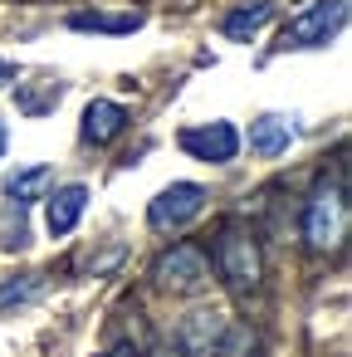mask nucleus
<instances>
[{"instance_id": "nucleus-2", "label": "nucleus", "mask_w": 352, "mask_h": 357, "mask_svg": "<svg viewBox=\"0 0 352 357\" xmlns=\"http://www.w3.org/2000/svg\"><path fill=\"white\" fill-rule=\"evenodd\" d=\"M347 25V0H308L284 25V50H323Z\"/></svg>"}, {"instance_id": "nucleus-15", "label": "nucleus", "mask_w": 352, "mask_h": 357, "mask_svg": "<svg viewBox=\"0 0 352 357\" xmlns=\"http://www.w3.org/2000/svg\"><path fill=\"white\" fill-rule=\"evenodd\" d=\"M250 352H254V333H250L245 323H225L215 357H250Z\"/></svg>"}, {"instance_id": "nucleus-4", "label": "nucleus", "mask_w": 352, "mask_h": 357, "mask_svg": "<svg viewBox=\"0 0 352 357\" xmlns=\"http://www.w3.org/2000/svg\"><path fill=\"white\" fill-rule=\"evenodd\" d=\"M152 279L167 289V294H201L211 284V259L196 250V245H171L157 264H152Z\"/></svg>"}, {"instance_id": "nucleus-1", "label": "nucleus", "mask_w": 352, "mask_h": 357, "mask_svg": "<svg viewBox=\"0 0 352 357\" xmlns=\"http://www.w3.org/2000/svg\"><path fill=\"white\" fill-rule=\"evenodd\" d=\"M347 235V181L332 176V181H318L308 206H303V240L308 250H337Z\"/></svg>"}, {"instance_id": "nucleus-18", "label": "nucleus", "mask_w": 352, "mask_h": 357, "mask_svg": "<svg viewBox=\"0 0 352 357\" xmlns=\"http://www.w3.org/2000/svg\"><path fill=\"white\" fill-rule=\"evenodd\" d=\"M6 142H10V132H6V123H0V157H6Z\"/></svg>"}, {"instance_id": "nucleus-12", "label": "nucleus", "mask_w": 352, "mask_h": 357, "mask_svg": "<svg viewBox=\"0 0 352 357\" xmlns=\"http://www.w3.org/2000/svg\"><path fill=\"white\" fill-rule=\"evenodd\" d=\"M69 30H79V35H132V30H142V15L137 10H74L69 15Z\"/></svg>"}, {"instance_id": "nucleus-10", "label": "nucleus", "mask_w": 352, "mask_h": 357, "mask_svg": "<svg viewBox=\"0 0 352 357\" xmlns=\"http://www.w3.org/2000/svg\"><path fill=\"white\" fill-rule=\"evenodd\" d=\"M293 118H284V113H259L254 123H250V147L259 152V157H279V152H289V142H293Z\"/></svg>"}, {"instance_id": "nucleus-13", "label": "nucleus", "mask_w": 352, "mask_h": 357, "mask_svg": "<svg viewBox=\"0 0 352 357\" xmlns=\"http://www.w3.org/2000/svg\"><path fill=\"white\" fill-rule=\"evenodd\" d=\"M54 186V167H20V172H10V181H6V196L15 201V206H30V201H45V191Z\"/></svg>"}, {"instance_id": "nucleus-17", "label": "nucleus", "mask_w": 352, "mask_h": 357, "mask_svg": "<svg viewBox=\"0 0 352 357\" xmlns=\"http://www.w3.org/2000/svg\"><path fill=\"white\" fill-rule=\"evenodd\" d=\"M108 357H137V347H113Z\"/></svg>"}, {"instance_id": "nucleus-3", "label": "nucleus", "mask_w": 352, "mask_h": 357, "mask_svg": "<svg viewBox=\"0 0 352 357\" xmlns=\"http://www.w3.org/2000/svg\"><path fill=\"white\" fill-rule=\"evenodd\" d=\"M215 274H220L230 289H254L259 274H264V259H259L254 235H245L240 225H225L220 240H215Z\"/></svg>"}, {"instance_id": "nucleus-16", "label": "nucleus", "mask_w": 352, "mask_h": 357, "mask_svg": "<svg viewBox=\"0 0 352 357\" xmlns=\"http://www.w3.org/2000/svg\"><path fill=\"white\" fill-rule=\"evenodd\" d=\"M15 74H20V69H15L10 59H0V89H6V84H15Z\"/></svg>"}, {"instance_id": "nucleus-8", "label": "nucleus", "mask_w": 352, "mask_h": 357, "mask_svg": "<svg viewBox=\"0 0 352 357\" xmlns=\"http://www.w3.org/2000/svg\"><path fill=\"white\" fill-rule=\"evenodd\" d=\"M128 123H132V118H128L123 103H113V98H93V103L84 108V128H79V137H84L89 147H108Z\"/></svg>"}, {"instance_id": "nucleus-5", "label": "nucleus", "mask_w": 352, "mask_h": 357, "mask_svg": "<svg viewBox=\"0 0 352 357\" xmlns=\"http://www.w3.org/2000/svg\"><path fill=\"white\" fill-rule=\"evenodd\" d=\"M201 211H206V186H196V181H171V186L157 191V201L147 206V225L167 235V230L191 225Z\"/></svg>"}, {"instance_id": "nucleus-9", "label": "nucleus", "mask_w": 352, "mask_h": 357, "mask_svg": "<svg viewBox=\"0 0 352 357\" xmlns=\"http://www.w3.org/2000/svg\"><path fill=\"white\" fill-rule=\"evenodd\" d=\"M49 206H45V225H49V235H69L79 220H84V206H89V186L84 181H69V186H59V191H49L45 196Z\"/></svg>"}, {"instance_id": "nucleus-11", "label": "nucleus", "mask_w": 352, "mask_h": 357, "mask_svg": "<svg viewBox=\"0 0 352 357\" xmlns=\"http://www.w3.org/2000/svg\"><path fill=\"white\" fill-rule=\"evenodd\" d=\"M269 20H274V0H250V6H235V10L220 20V35L235 40V45H250Z\"/></svg>"}, {"instance_id": "nucleus-6", "label": "nucleus", "mask_w": 352, "mask_h": 357, "mask_svg": "<svg viewBox=\"0 0 352 357\" xmlns=\"http://www.w3.org/2000/svg\"><path fill=\"white\" fill-rule=\"evenodd\" d=\"M181 152L196 157V162L225 167V162H235V152H240V132H235V123H196V128L181 132Z\"/></svg>"}, {"instance_id": "nucleus-7", "label": "nucleus", "mask_w": 352, "mask_h": 357, "mask_svg": "<svg viewBox=\"0 0 352 357\" xmlns=\"http://www.w3.org/2000/svg\"><path fill=\"white\" fill-rule=\"evenodd\" d=\"M225 323H230V318H225L220 308H196V313L181 318V328H176V347H181L186 357H215Z\"/></svg>"}, {"instance_id": "nucleus-14", "label": "nucleus", "mask_w": 352, "mask_h": 357, "mask_svg": "<svg viewBox=\"0 0 352 357\" xmlns=\"http://www.w3.org/2000/svg\"><path fill=\"white\" fill-rule=\"evenodd\" d=\"M40 289H45V274H20V279H10V284H0V308L30 303V298H40Z\"/></svg>"}]
</instances>
